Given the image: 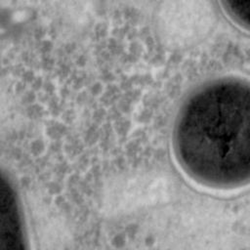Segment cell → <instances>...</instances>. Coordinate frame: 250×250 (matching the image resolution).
I'll return each instance as SVG.
<instances>
[{
    "label": "cell",
    "mask_w": 250,
    "mask_h": 250,
    "mask_svg": "<svg viewBox=\"0 0 250 250\" xmlns=\"http://www.w3.org/2000/svg\"><path fill=\"white\" fill-rule=\"evenodd\" d=\"M248 82L223 77L192 92L178 113L173 146L188 178L206 188H241L250 177Z\"/></svg>",
    "instance_id": "1"
},
{
    "label": "cell",
    "mask_w": 250,
    "mask_h": 250,
    "mask_svg": "<svg viewBox=\"0 0 250 250\" xmlns=\"http://www.w3.org/2000/svg\"><path fill=\"white\" fill-rule=\"evenodd\" d=\"M0 250H33L28 217L11 172L0 164Z\"/></svg>",
    "instance_id": "2"
},
{
    "label": "cell",
    "mask_w": 250,
    "mask_h": 250,
    "mask_svg": "<svg viewBox=\"0 0 250 250\" xmlns=\"http://www.w3.org/2000/svg\"><path fill=\"white\" fill-rule=\"evenodd\" d=\"M229 17L241 26H248L249 0H221Z\"/></svg>",
    "instance_id": "3"
}]
</instances>
